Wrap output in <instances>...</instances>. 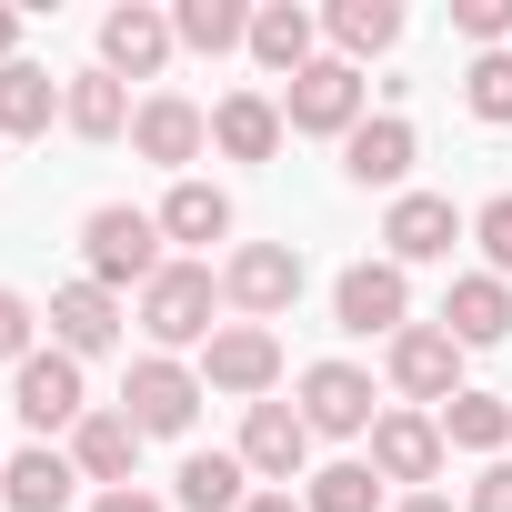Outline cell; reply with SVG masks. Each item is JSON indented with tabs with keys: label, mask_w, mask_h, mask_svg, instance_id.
Segmentation results:
<instances>
[{
	"label": "cell",
	"mask_w": 512,
	"mask_h": 512,
	"mask_svg": "<svg viewBox=\"0 0 512 512\" xmlns=\"http://www.w3.org/2000/svg\"><path fill=\"white\" fill-rule=\"evenodd\" d=\"M81 262H91V282L101 292H121V282H161V211H131V201H101L91 221H81Z\"/></svg>",
	"instance_id": "obj_1"
},
{
	"label": "cell",
	"mask_w": 512,
	"mask_h": 512,
	"mask_svg": "<svg viewBox=\"0 0 512 512\" xmlns=\"http://www.w3.org/2000/svg\"><path fill=\"white\" fill-rule=\"evenodd\" d=\"M211 302H221L211 262H161V282L141 292V332H151V352H191V342H211V332H221Z\"/></svg>",
	"instance_id": "obj_2"
},
{
	"label": "cell",
	"mask_w": 512,
	"mask_h": 512,
	"mask_svg": "<svg viewBox=\"0 0 512 512\" xmlns=\"http://www.w3.org/2000/svg\"><path fill=\"white\" fill-rule=\"evenodd\" d=\"M272 382H282V342H272V322H221V332L201 342V392H231V402L251 412Z\"/></svg>",
	"instance_id": "obj_3"
},
{
	"label": "cell",
	"mask_w": 512,
	"mask_h": 512,
	"mask_svg": "<svg viewBox=\"0 0 512 512\" xmlns=\"http://www.w3.org/2000/svg\"><path fill=\"white\" fill-rule=\"evenodd\" d=\"M221 302L251 312V322L292 312V302H302V251H292V241H241L231 262H221Z\"/></svg>",
	"instance_id": "obj_4"
},
{
	"label": "cell",
	"mask_w": 512,
	"mask_h": 512,
	"mask_svg": "<svg viewBox=\"0 0 512 512\" xmlns=\"http://www.w3.org/2000/svg\"><path fill=\"white\" fill-rule=\"evenodd\" d=\"M332 322L342 332H382V342H402L412 332V282H402V262H352L342 282H332Z\"/></svg>",
	"instance_id": "obj_5"
},
{
	"label": "cell",
	"mask_w": 512,
	"mask_h": 512,
	"mask_svg": "<svg viewBox=\"0 0 512 512\" xmlns=\"http://www.w3.org/2000/svg\"><path fill=\"white\" fill-rule=\"evenodd\" d=\"M282 121L312 131V141H352V131H362V71H352V61H312V71L282 91Z\"/></svg>",
	"instance_id": "obj_6"
},
{
	"label": "cell",
	"mask_w": 512,
	"mask_h": 512,
	"mask_svg": "<svg viewBox=\"0 0 512 512\" xmlns=\"http://www.w3.org/2000/svg\"><path fill=\"white\" fill-rule=\"evenodd\" d=\"M11 412H21L31 432H81V412H91L81 362H71V352H31V362L11 372Z\"/></svg>",
	"instance_id": "obj_7"
},
{
	"label": "cell",
	"mask_w": 512,
	"mask_h": 512,
	"mask_svg": "<svg viewBox=\"0 0 512 512\" xmlns=\"http://www.w3.org/2000/svg\"><path fill=\"white\" fill-rule=\"evenodd\" d=\"M121 412L141 422V442H151V432H191V412H201V372H181L171 352H141L131 382H121Z\"/></svg>",
	"instance_id": "obj_8"
},
{
	"label": "cell",
	"mask_w": 512,
	"mask_h": 512,
	"mask_svg": "<svg viewBox=\"0 0 512 512\" xmlns=\"http://www.w3.org/2000/svg\"><path fill=\"white\" fill-rule=\"evenodd\" d=\"M241 462L262 472L272 492H292L302 462H312V422H302V402H251V412H241Z\"/></svg>",
	"instance_id": "obj_9"
},
{
	"label": "cell",
	"mask_w": 512,
	"mask_h": 512,
	"mask_svg": "<svg viewBox=\"0 0 512 512\" xmlns=\"http://www.w3.org/2000/svg\"><path fill=\"white\" fill-rule=\"evenodd\" d=\"M392 392H402V402H432V412H442V402L462 392V342H452L442 322H412V332L392 342Z\"/></svg>",
	"instance_id": "obj_10"
},
{
	"label": "cell",
	"mask_w": 512,
	"mask_h": 512,
	"mask_svg": "<svg viewBox=\"0 0 512 512\" xmlns=\"http://www.w3.org/2000/svg\"><path fill=\"white\" fill-rule=\"evenodd\" d=\"M201 141H211V111H201V101H181V91H151V101L131 111V151H141V161H161V171L201 161Z\"/></svg>",
	"instance_id": "obj_11"
},
{
	"label": "cell",
	"mask_w": 512,
	"mask_h": 512,
	"mask_svg": "<svg viewBox=\"0 0 512 512\" xmlns=\"http://www.w3.org/2000/svg\"><path fill=\"white\" fill-rule=\"evenodd\" d=\"M111 342H121V292H101L91 272L61 282V292H51V352L91 362V352H111Z\"/></svg>",
	"instance_id": "obj_12"
},
{
	"label": "cell",
	"mask_w": 512,
	"mask_h": 512,
	"mask_svg": "<svg viewBox=\"0 0 512 512\" xmlns=\"http://www.w3.org/2000/svg\"><path fill=\"white\" fill-rule=\"evenodd\" d=\"M302 422L332 432V442L372 432V422H382V412H372V372H352V362H312V372H302Z\"/></svg>",
	"instance_id": "obj_13"
},
{
	"label": "cell",
	"mask_w": 512,
	"mask_h": 512,
	"mask_svg": "<svg viewBox=\"0 0 512 512\" xmlns=\"http://www.w3.org/2000/svg\"><path fill=\"white\" fill-rule=\"evenodd\" d=\"M472 221L442 201V191H402L392 201V221H382V241H392V262H452V241H462Z\"/></svg>",
	"instance_id": "obj_14"
},
{
	"label": "cell",
	"mask_w": 512,
	"mask_h": 512,
	"mask_svg": "<svg viewBox=\"0 0 512 512\" xmlns=\"http://www.w3.org/2000/svg\"><path fill=\"white\" fill-rule=\"evenodd\" d=\"M412 161H422V141H412V121H402V111H382V121H362V131L342 141V171H352L362 191H402V181H412Z\"/></svg>",
	"instance_id": "obj_15"
},
{
	"label": "cell",
	"mask_w": 512,
	"mask_h": 512,
	"mask_svg": "<svg viewBox=\"0 0 512 512\" xmlns=\"http://www.w3.org/2000/svg\"><path fill=\"white\" fill-rule=\"evenodd\" d=\"M442 452H452V442H442L432 412H382V422H372V472H382V482H432Z\"/></svg>",
	"instance_id": "obj_16"
},
{
	"label": "cell",
	"mask_w": 512,
	"mask_h": 512,
	"mask_svg": "<svg viewBox=\"0 0 512 512\" xmlns=\"http://www.w3.org/2000/svg\"><path fill=\"white\" fill-rule=\"evenodd\" d=\"M161 61H171V11H141V0H131V11L101 21V71L111 81H151Z\"/></svg>",
	"instance_id": "obj_17"
},
{
	"label": "cell",
	"mask_w": 512,
	"mask_h": 512,
	"mask_svg": "<svg viewBox=\"0 0 512 512\" xmlns=\"http://www.w3.org/2000/svg\"><path fill=\"white\" fill-rule=\"evenodd\" d=\"M71 462H81V482H101V492H131L141 422H131V412H81V432H71Z\"/></svg>",
	"instance_id": "obj_18"
},
{
	"label": "cell",
	"mask_w": 512,
	"mask_h": 512,
	"mask_svg": "<svg viewBox=\"0 0 512 512\" xmlns=\"http://www.w3.org/2000/svg\"><path fill=\"white\" fill-rule=\"evenodd\" d=\"M71 482H81V462L51 452V442H31V452L0 462V502H11V512H71Z\"/></svg>",
	"instance_id": "obj_19"
},
{
	"label": "cell",
	"mask_w": 512,
	"mask_h": 512,
	"mask_svg": "<svg viewBox=\"0 0 512 512\" xmlns=\"http://www.w3.org/2000/svg\"><path fill=\"white\" fill-rule=\"evenodd\" d=\"M442 332H452L462 352L502 342V332H512V282H492V272H462V282L442 292Z\"/></svg>",
	"instance_id": "obj_20"
},
{
	"label": "cell",
	"mask_w": 512,
	"mask_h": 512,
	"mask_svg": "<svg viewBox=\"0 0 512 512\" xmlns=\"http://www.w3.org/2000/svg\"><path fill=\"white\" fill-rule=\"evenodd\" d=\"M211 141H221L231 161H272V151H282V101H262V91L211 101Z\"/></svg>",
	"instance_id": "obj_21"
},
{
	"label": "cell",
	"mask_w": 512,
	"mask_h": 512,
	"mask_svg": "<svg viewBox=\"0 0 512 512\" xmlns=\"http://www.w3.org/2000/svg\"><path fill=\"white\" fill-rule=\"evenodd\" d=\"M61 91H71V81H51L41 61H11V71H0V141L51 131V121H61Z\"/></svg>",
	"instance_id": "obj_22"
},
{
	"label": "cell",
	"mask_w": 512,
	"mask_h": 512,
	"mask_svg": "<svg viewBox=\"0 0 512 512\" xmlns=\"http://www.w3.org/2000/svg\"><path fill=\"white\" fill-rule=\"evenodd\" d=\"M171 502H181V512H241V502H251V462H241V452H191L181 482H171Z\"/></svg>",
	"instance_id": "obj_23"
},
{
	"label": "cell",
	"mask_w": 512,
	"mask_h": 512,
	"mask_svg": "<svg viewBox=\"0 0 512 512\" xmlns=\"http://www.w3.org/2000/svg\"><path fill=\"white\" fill-rule=\"evenodd\" d=\"M61 121H71L81 141H121V131H131V81H111V71H81V81L61 91Z\"/></svg>",
	"instance_id": "obj_24"
},
{
	"label": "cell",
	"mask_w": 512,
	"mask_h": 512,
	"mask_svg": "<svg viewBox=\"0 0 512 512\" xmlns=\"http://www.w3.org/2000/svg\"><path fill=\"white\" fill-rule=\"evenodd\" d=\"M251 61L302 81L312 71V11H292V0H272V11H251Z\"/></svg>",
	"instance_id": "obj_25"
},
{
	"label": "cell",
	"mask_w": 512,
	"mask_h": 512,
	"mask_svg": "<svg viewBox=\"0 0 512 512\" xmlns=\"http://www.w3.org/2000/svg\"><path fill=\"white\" fill-rule=\"evenodd\" d=\"M161 241H231V191H221V181H171Z\"/></svg>",
	"instance_id": "obj_26"
},
{
	"label": "cell",
	"mask_w": 512,
	"mask_h": 512,
	"mask_svg": "<svg viewBox=\"0 0 512 512\" xmlns=\"http://www.w3.org/2000/svg\"><path fill=\"white\" fill-rule=\"evenodd\" d=\"M432 422H442V442H462V452H502V442H512V402H502V392H452Z\"/></svg>",
	"instance_id": "obj_27"
},
{
	"label": "cell",
	"mask_w": 512,
	"mask_h": 512,
	"mask_svg": "<svg viewBox=\"0 0 512 512\" xmlns=\"http://www.w3.org/2000/svg\"><path fill=\"white\" fill-rule=\"evenodd\" d=\"M402 41V11L392 0H332V61H372Z\"/></svg>",
	"instance_id": "obj_28"
},
{
	"label": "cell",
	"mask_w": 512,
	"mask_h": 512,
	"mask_svg": "<svg viewBox=\"0 0 512 512\" xmlns=\"http://www.w3.org/2000/svg\"><path fill=\"white\" fill-rule=\"evenodd\" d=\"M171 41H181V51H241V41H251V11H241V0H181V11H171Z\"/></svg>",
	"instance_id": "obj_29"
},
{
	"label": "cell",
	"mask_w": 512,
	"mask_h": 512,
	"mask_svg": "<svg viewBox=\"0 0 512 512\" xmlns=\"http://www.w3.org/2000/svg\"><path fill=\"white\" fill-rule=\"evenodd\" d=\"M302 512H382V472L372 462H332V472H312Z\"/></svg>",
	"instance_id": "obj_30"
},
{
	"label": "cell",
	"mask_w": 512,
	"mask_h": 512,
	"mask_svg": "<svg viewBox=\"0 0 512 512\" xmlns=\"http://www.w3.org/2000/svg\"><path fill=\"white\" fill-rule=\"evenodd\" d=\"M462 101H472V121H512V51H472V71H462Z\"/></svg>",
	"instance_id": "obj_31"
},
{
	"label": "cell",
	"mask_w": 512,
	"mask_h": 512,
	"mask_svg": "<svg viewBox=\"0 0 512 512\" xmlns=\"http://www.w3.org/2000/svg\"><path fill=\"white\" fill-rule=\"evenodd\" d=\"M472 241H482V262H492V282H512V191H492V201L472 211Z\"/></svg>",
	"instance_id": "obj_32"
},
{
	"label": "cell",
	"mask_w": 512,
	"mask_h": 512,
	"mask_svg": "<svg viewBox=\"0 0 512 512\" xmlns=\"http://www.w3.org/2000/svg\"><path fill=\"white\" fill-rule=\"evenodd\" d=\"M452 31L482 41V51H502L512 41V0H452Z\"/></svg>",
	"instance_id": "obj_33"
},
{
	"label": "cell",
	"mask_w": 512,
	"mask_h": 512,
	"mask_svg": "<svg viewBox=\"0 0 512 512\" xmlns=\"http://www.w3.org/2000/svg\"><path fill=\"white\" fill-rule=\"evenodd\" d=\"M31 322H41V312H31L21 292H0V362H11V372H21L31 352H41V342H31Z\"/></svg>",
	"instance_id": "obj_34"
},
{
	"label": "cell",
	"mask_w": 512,
	"mask_h": 512,
	"mask_svg": "<svg viewBox=\"0 0 512 512\" xmlns=\"http://www.w3.org/2000/svg\"><path fill=\"white\" fill-rule=\"evenodd\" d=\"M462 512H512V462H482V482H472Z\"/></svg>",
	"instance_id": "obj_35"
},
{
	"label": "cell",
	"mask_w": 512,
	"mask_h": 512,
	"mask_svg": "<svg viewBox=\"0 0 512 512\" xmlns=\"http://www.w3.org/2000/svg\"><path fill=\"white\" fill-rule=\"evenodd\" d=\"M91 512H171V502H151V492H141V482H131V492H101V502H91Z\"/></svg>",
	"instance_id": "obj_36"
},
{
	"label": "cell",
	"mask_w": 512,
	"mask_h": 512,
	"mask_svg": "<svg viewBox=\"0 0 512 512\" xmlns=\"http://www.w3.org/2000/svg\"><path fill=\"white\" fill-rule=\"evenodd\" d=\"M241 512H302V492H251Z\"/></svg>",
	"instance_id": "obj_37"
},
{
	"label": "cell",
	"mask_w": 512,
	"mask_h": 512,
	"mask_svg": "<svg viewBox=\"0 0 512 512\" xmlns=\"http://www.w3.org/2000/svg\"><path fill=\"white\" fill-rule=\"evenodd\" d=\"M11 41H21V11H0V71H11Z\"/></svg>",
	"instance_id": "obj_38"
},
{
	"label": "cell",
	"mask_w": 512,
	"mask_h": 512,
	"mask_svg": "<svg viewBox=\"0 0 512 512\" xmlns=\"http://www.w3.org/2000/svg\"><path fill=\"white\" fill-rule=\"evenodd\" d=\"M402 512H452V502H442V492H412V502H402Z\"/></svg>",
	"instance_id": "obj_39"
}]
</instances>
